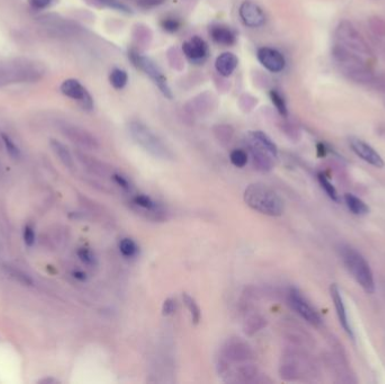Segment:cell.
Listing matches in <instances>:
<instances>
[{
  "label": "cell",
  "instance_id": "16",
  "mask_svg": "<svg viewBox=\"0 0 385 384\" xmlns=\"http://www.w3.org/2000/svg\"><path fill=\"white\" fill-rule=\"evenodd\" d=\"M239 14L244 24L252 28H260L266 22V17L262 8L252 2H244L240 7Z\"/></svg>",
  "mask_w": 385,
  "mask_h": 384
},
{
  "label": "cell",
  "instance_id": "12",
  "mask_svg": "<svg viewBox=\"0 0 385 384\" xmlns=\"http://www.w3.org/2000/svg\"><path fill=\"white\" fill-rule=\"evenodd\" d=\"M344 74L350 82L358 84H370L374 80V74L364 64L362 60H358L352 64L342 66Z\"/></svg>",
  "mask_w": 385,
  "mask_h": 384
},
{
  "label": "cell",
  "instance_id": "40",
  "mask_svg": "<svg viewBox=\"0 0 385 384\" xmlns=\"http://www.w3.org/2000/svg\"><path fill=\"white\" fill-rule=\"evenodd\" d=\"M24 241L26 246L28 247H32V246L35 244V232L34 229L30 226H25L24 229Z\"/></svg>",
  "mask_w": 385,
  "mask_h": 384
},
{
  "label": "cell",
  "instance_id": "5",
  "mask_svg": "<svg viewBox=\"0 0 385 384\" xmlns=\"http://www.w3.org/2000/svg\"><path fill=\"white\" fill-rule=\"evenodd\" d=\"M130 59H131L133 66L144 72L146 76L154 80V82L158 86V88L164 94V97H167L168 100H172V92L170 89L169 84L167 82V79L162 74V71L160 70L158 66L156 64L154 60H151L150 58H148L136 51L130 52Z\"/></svg>",
  "mask_w": 385,
  "mask_h": 384
},
{
  "label": "cell",
  "instance_id": "15",
  "mask_svg": "<svg viewBox=\"0 0 385 384\" xmlns=\"http://www.w3.org/2000/svg\"><path fill=\"white\" fill-rule=\"evenodd\" d=\"M182 51L190 61L194 64H202L208 56V46L202 38L194 36L184 43Z\"/></svg>",
  "mask_w": 385,
  "mask_h": 384
},
{
  "label": "cell",
  "instance_id": "21",
  "mask_svg": "<svg viewBox=\"0 0 385 384\" xmlns=\"http://www.w3.org/2000/svg\"><path fill=\"white\" fill-rule=\"evenodd\" d=\"M211 36L220 46H231L236 43V34L226 26H214L211 30Z\"/></svg>",
  "mask_w": 385,
  "mask_h": 384
},
{
  "label": "cell",
  "instance_id": "11",
  "mask_svg": "<svg viewBox=\"0 0 385 384\" xmlns=\"http://www.w3.org/2000/svg\"><path fill=\"white\" fill-rule=\"evenodd\" d=\"M249 139V138H248ZM248 148L250 157L252 160L254 167L258 172H270L274 168V156L270 151H267L264 146H262L256 141L249 139Z\"/></svg>",
  "mask_w": 385,
  "mask_h": 384
},
{
  "label": "cell",
  "instance_id": "22",
  "mask_svg": "<svg viewBox=\"0 0 385 384\" xmlns=\"http://www.w3.org/2000/svg\"><path fill=\"white\" fill-rule=\"evenodd\" d=\"M51 148L54 151L56 157L60 159V162L64 164L66 168L70 169V170H74L76 168L74 159L72 154H71L70 150L68 149V146L61 144V142L58 140H51Z\"/></svg>",
  "mask_w": 385,
  "mask_h": 384
},
{
  "label": "cell",
  "instance_id": "30",
  "mask_svg": "<svg viewBox=\"0 0 385 384\" xmlns=\"http://www.w3.org/2000/svg\"><path fill=\"white\" fill-rule=\"evenodd\" d=\"M368 26L374 35L385 38V20L378 16H373L368 20Z\"/></svg>",
  "mask_w": 385,
  "mask_h": 384
},
{
  "label": "cell",
  "instance_id": "37",
  "mask_svg": "<svg viewBox=\"0 0 385 384\" xmlns=\"http://www.w3.org/2000/svg\"><path fill=\"white\" fill-rule=\"evenodd\" d=\"M112 180L114 182L115 185H118L120 188H122L124 192H126V193H131L132 184L126 176L122 175L120 172H115L113 174V176H112Z\"/></svg>",
  "mask_w": 385,
  "mask_h": 384
},
{
  "label": "cell",
  "instance_id": "31",
  "mask_svg": "<svg viewBox=\"0 0 385 384\" xmlns=\"http://www.w3.org/2000/svg\"><path fill=\"white\" fill-rule=\"evenodd\" d=\"M230 160H231V164H234V167L244 168L247 166L249 156H248V152H246L244 150L238 149V150L232 151L230 154Z\"/></svg>",
  "mask_w": 385,
  "mask_h": 384
},
{
  "label": "cell",
  "instance_id": "8",
  "mask_svg": "<svg viewBox=\"0 0 385 384\" xmlns=\"http://www.w3.org/2000/svg\"><path fill=\"white\" fill-rule=\"evenodd\" d=\"M60 130L66 139L84 149L97 150L100 148V142L96 139V136L82 128L69 123H62L60 125Z\"/></svg>",
  "mask_w": 385,
  "mask_h": 384
},
{
  "label": "cell",
  "instance_id": "29",
  "mask_svg": "<svg viewBox=\"0 0 385 384\" xmlns=\"http://www.w3.org/2000/svg\"><path fill=\"white\" fill-rule=\"evenodd\" d=\"M318 180H319V182L322 188H324V190L326 192V194L329 196V198L334 200V202H339V195H338V192L337 190H336V187L331 184L330 180L326 178L324 174H319V176H318Z\"/></svg>",
  "mask_w": 385,
  "mask_h": 384
},
{
  "label": "cell",
  "instance_id": "20",
  "mask_svg": "<svg viewBox=\"0 0 385 384\" xmlns=\"http://www.w3.org/2000/svg\"><path fill=\"white\" fill-rule=\"evenodd\" d=\"M267 327V319L265 316L254 314L249 316L244 322V332L247 334L248 337H252L254 334L260 332L262 329Z\"/></svg>",
  "mask_w": 385,
  "mask_h": 384
},
{
  "label": "cell",
  "instance_id": "1",
  "mask_svg": "<svg viewBox=\"0 0 385 384\" xmlns=\"http://www.w3.org/2000/svg\"><path fill=\"white\" fill-rule=\"evenodd\" d=\"M244 202L248 206L267 216H280L284 213V202L276 192L264 184H252L244 192Z\"/></svg>",
  "mask_w": 385,
  "mask_h": 384
},
{
  "label": "cell",
  "instance_id": "41",
  "mask_svg": "<svg viewBox=\"0 0 385 384\" xmlns=\"http://www.w3.org/2000/svg\"><path fill=\"white\" fill-rule=\"evenodd\" d=\"M166 0H138V4L143 10H150V8H154L161 5Z\"/></svg>",
  "mask_w": 385,
  "mask_h": 384
},
{
  "label": "cell",
  "instance_id": "9",
  "mask_svg": "<svg viewBox=\"0 0 385 384\" xmlns=\"http://www.w3.org/2000/svg\"><path fill=\"white\" fill-rule=\"evenodd\" d=\"M133 208L138 213L143 214L146 218L154 221H164L166 218L164 208L150 196L144 194H138L133 196L131 200Z\"/></svg>",
  "mask_w": 385,
  "mask_h": 384
},
{
  "label": "cell",
  "instance_id": "43",
  "mask_svg": "<svg viewBox=\"0 0 385 384\" xmlns=\"http://www.w3.org/2000/svg\"><path fill=\"white\" fill-rule=\"evenodd\" d=\"M30 2L32 4V6L36 8V10H44V8L51 5L53 0H30Z\"/></svg>",
  "mask_w": 385,
  "mask_h": 384
},
{
  "label": "cell",
  "instance_id": "36",
  "mask_svg": "<svg viewBox=\"0 0 385 384\" xmlns=\"http://www.w3.org/2000/svg\"><path fill=\"white\" fill-rule=\"evenodd\" d=\"M2 139L4 144H5V146H6V150H7L8 154H10V157L14 159V160H18L20 158L22 154H20V148L16 146L15 142L12 141L10 138L8 136H6V134H2Z\"/></svg>",
  "mask_w": 385,
  "mask_h": 384
},
{
  "label": "cell",
  "instance_id": "3",
  "mask_svg": "<svg viewBox=\"0 0 385 384\" xmlns=\"http://www.w3.org/2000/svg\"><path fill=\"white\" fill-rule=\"evenodd\" d=\"M128 132L136 144L154 156V158L161 160H172L174 154L167 144L151 130L149 126L142 122L133 120L128 124Z\"/></svg>",
  "mask_w": 385,
  "mask_h": 384
},
{
  "label": "cell",
  "instance_id": "34",
  "mask_svg": "<svg viewBox=\"0 0 385 384\" xmlns=\"http://www.w3.org/2000/svg\"><path fill=\"white\" fill-rule=\"evenodd\" d=\"M78 257L79 260H82L84 265H87L89 267H94L97 265V257L96 254L92 252L90 249L88 248H80L78 250Z\"/></svg>",
  "mask_w": 385,
  "mask_h": 384
},
{
  "label": "cell",
  "instance_id": "2",
  "mask_svg": "<svg viewBox=\"0 0 385 384\" xmlns=\"http://www.w3.org/2000/svg\"><path fill=\"white\" fill-rule=\"evenodd\" d=\"M339 252L344 265L346 266L347 270L352 276L354 280L360 285L366 293H375L376 285L373 272H372L368 262L362 257V254L350 246L346 244H342Z\"/></svg>",
  "mask_w": 385,
  "mask_h": 384
},
{
  "label": "cell",
  "instance_id": "33",
  "mask_svg": "<svg viewBox=\"0 0 385 384\" xmlns=\"http://www.w3.org/2000/svg\"><path fill=\"white\" fill-rule=\"evenodd\" d=\"M270 98H272V104H274L276 107V110H278V113L282 116H288V105H286V102L284 100V97L282 96L278 92L272 90L270 92Z\"/></svg>",
  "mask_w": 385,
  "mask_h": 384
},
{
  "label": "cell",
  "instance_id": "4",
  "mask_svg": "<svg viewBox=\"0 0 385 384\" xmlns=\"http://www.w3.org/2000/svg\"><path fill=\"white\" fill-rule=\"evenodd\" d=\"M254 354L252 346L239 337H232L223 344L218 363L229 366L254 362Z\"/></svg>",
  "mask_w": 385,
  "mask_h": 384
},
{
  "label": "cell",
  "instance_id": "27",
  "mask_svg": "<svg viewBox=\"0 0 385 384\" xmlns=\"http://www.w3.org/2000/svg\"><path fill=\"white\" fill-rule=\"evenodd\" d=\"M120 252L125 258H134L138 254L136 242L130 238H124L120 241Z\"/></svg>",
  "mask_w": 385,
  "mask_h": 384
},
{
  "label": "cell",
  "instance_id": "35",
  "mask_svg": "<svg viewBox=\"0 0 385 384\" xmlns=\"http://www.w3.org/2000/svg\"><path fill=\"white\" fill-rule=\"evenodd\" d=\"M216 136L221 144H230L232 138H234V130H232L231 126L221 125V126H216Z\"/></svg>",
  "mask_w": 385,
  "mask_h": 384
},
{
  "label": "cell",
  "instance_id": "25",
  "mask_svg": "<svg viewBox=\"0 0 385 384\" xmlns=\"http://www.w3.org/2000/svg\"><path fill=\"white\" fill-rule=\"evenodd\" d=\"M249 139L256 141L257 144L264 146V148H265L267 151H270V152L274 156L275 158L277 157V154H278V149H277L276 144L272 141L270 138L268 136L267 134H265L264 132H260V131L250 132L249 133Z\"/></svg>",
  "mask_w": 385,
  "mask_h": 384
},
{
  "label": "cell",
  "instance_id": "24",
  "mask_svg": "<svg viewBox=\"0 0 385 384\" xmlns=\"http://www.w3.org/2000/svg\"><path fill=\"white\" fill-rule=\"evenodd\" d=\"M4 270H5V273L8 276H10L12 280H16V282H18L22 285H24V286H32L34 284V280L28 274H26L25 272L17 268L15 266L4 265Z\"/></svg>",
  "mask_w": 385,
  "mask_h": 384
},
{
  "label": "cell",
  "instance_id": "45",
  "mask_svg": "<svg viewBox=\"0 0 385 384\" xmlns=\"http://www.w3.org/2000/svg\"><path fill=\"white\" fill-rule=\"evenodd\" d=\"M318 154H319V157H324V156L326 154V146L324 144H318Z\"/></svg>",
  "mask_w": 385,
  "mask_h": 384
},
{
  "label": "cell",
  "instance_id": "23",
  "mask_svg": "<svg viewBox=\"0 0 385 384\" xmlns=\"http://www.w3.org/2000/svg\"><path fill=\"white\" fill-rule=\"evenodd\" d=\"M344 202H346L349 211H352L355 216H366L370 212V208L367 206L364 200L358 198L352 194L344 195Z\"/></svg>",
  "mask_w": 385,
  "mask_h": 384
},
{
  "label": "cell",
  "instance_id": "28",
  "mask_svg": "<svg viewBox=\"0 0 385 384\" xmlns=\"http://www.w3.org/2000/svg\"><path fill=\"white\" fill-rule=\"evenodd\" d=\"M110 82L115 89H123L128 82V72L122 69H114L110 72Z\"/></svg>",
  "mask_w": 385,
  "mask_h": 384
},
{
  "label": "cell",
  "instance_id": "42",
  "mask_svg": "<svg viewBox=\"0 0 385 384\" xmlns=\"http://www.w3.org/2000/svg\"><path fill=\"white\" fill-rule=\"evenodd\" d=\"M370 86H373L375 90L385 94V76H378V77H374V80L372 82Z\"/></svg>",
  "mask_w": 385,
  "mask_h": 384
},
{
  "label": "cell",
  "instance_id": "18",
  "mask_svg": "<svg viewBox=\"0 0 385 384\" xmlns=\"http://www.w3.org/2000/svg\"><path fill=\"white\" fill-rule=\"evenodd\" d=\"M330 293H331V298H332V301H334V308H336V311H337V316H338V319H339L340 324L342 326V328L344 329V332H346L352 338H354L352 330L350 324H349V321H348L346 308H344L342 296V294H340V290L337 286V284L331 285Z\"/></svg>",
  "mask_w": 385,
  "mask_h": 384
},
{
  "label": "cell",
  "instance_id": "44",
  "mask_svg": "<svg viewBox=\"0 0 385 384\" xmlns=\"http://www.w3.org/2000/svg\"><path fill=\"white\" fill-rule=\"evenodd\" d=\"M74 278H77L78 280H82V282H84V280H87V275H86V273H84V272L76 270V272H74Z\"/></svg>",
  "mask_w": 385,
  "mask_h": 384
},
{
  "label": "cell",
  "instance_id": "17",
  "mask_svg": "<svg viewBox=\"0 0 385 384\" xmlns=\"http://www.w3.org/2000/svg\"><path fill=\"white\" fill-rule=\"evenodd\" d=\"M77 157L79 159L80 164H82L84 169L88 172H90L92 175H95L97 177H102V178H106V177H110L113 176V169L105 162H100L96 158H92L90 156H87L82 152H77Z\"/></svg>",
  "mask_w": 385,
  "mask_h": 384
},
{
  "label": "cell",
  "instance_id": "26",
  "mask_svg": "<svg viewBox=\"0 0 385 384\" xmlns=\"http://www.w3.org/2000/svg\"><path fill=\"white\" fill-rule=\"evenodd\" d=\"M182 301H184V304L186 306L187 310L190 311L192 321L195 324H198L200 321V316H202V314H200V309L198 303H196L195 298H192L190 294L184 293L182 294Z\"/></svg>",
  "mask_w": 385,
  "mask_h": 384
},
{
  "label": "cell",
  "instance_id": "6",
  "mask_svg": "<svg viewBox=\"0 0 385 384\" xmlns=\"http://www.w3.org/2000/svg\"><path fill=\"white\" fill-rule=\"evenodd\" d=\"M336 36H337L340 44H342L344 46H346L352 52L360 53L362 56L372 54L368 44L350 22L342 20L338 25L337 30H336Z\"/></svg>",
  "mask_w": 385,
  "mask_h": 384
},
{
  "label": "cell",
  "instance_id": "39",
  "mask_svg": "<svg viewBox=\"0 0 385 384\" xmlns=\"http://www.w3.org/2000/svg\"><path fill=\"white\" fill-rule=\"evenodd\" d=\"M176 309H177V304H176V301H174V298H167V300L164 302V306H162L164 316L174 314V312H176Z\"/></svg>",
  "mask_w": 385,
  "mask_h": 384
},
{
  "label": "cell",
  "instance_id": "32",
  "mask_svg": "<svg viewBox=\"0 0 385 384\" xmlns=\"http://www.w3.org/2000/svg\"><path fill=\"white\" fill-rule=\"evenodd\" d=\"M95 2L102 7L110 8V10L126 12V14L132 12L131 8H128L126 5H124V4L122 2H120V0H95Z\"/></svg>",
  "mask_w": 385,
  "mask_h": 384
},
{
  "label": "cell",
  "instance_id": "13",
  "mask_svg": "<svg viewBox=\"0 0 385 384\" xmlns=\"http://www.w3.org/2000/svg\"><path fill=\"white\" fill-rule=\"evenodd\" d=\"M257 58L260 64L270 72H282L286 66V60L280 51L272 48H262L258 50Z\"/></svg>",
  "mask_w": 385,
  "mask_h": 384
},
{
  "label": "cell",
  "instance_id": "10",
  "mask_svg": "<svg viewBox=\"0 0 385 384\" xmlns=\"http://www.w3.org/2000/svg\"><path fill=\"white\" fill-rule=\"evenodd\" d=\"M60 89L64 96L78 102L84 110H92L94 108V100L90 94L77 79L66 80L62 82Z\"/></svg>",
  "mask_w": 385,
  "mask_h": 384
},
{
  "label": "cell",
  "instance_id": "14",
  "mask_svg": "<svg viewBox=\"0 0 385 384\" xmlns=\"http://www.w3.org/2000/svg\"><path fill=\"white\" fill-rule=\"evenodd\" d=\"M350 146L354 152L367 164L380 169L385 166V162L383 158L380 157V154L374 148H372L370 144H367L366 142L360 139H352Z\"/></svg>",
  "mask_w": 385,
  "mask_h": 384
},
{
  "label": "cell",
  "instance_id": "38",
  "mask_svg": "<svg viewBox=\"0 0 385 384\" xmlns=\"http://www.w3.org/2000/svg\"><path fill=\"white\" fill-rule=\"evenodd\" d=\"M161 26H162V28L166 30V32L168 33H174L177 32V30L180 28V22L174 20V18H167V20H164L162 22H161Z\"/></svg>",
  "mask_w": 385,
  "mask_h": 384
},
{
  "label": "cell",
  "instance_id": "7",
  "mask_svg": "<svg viewBox=\"0 0 385 384\" xmlns=\"http://www.w3.org/2000/svg\"><path fill=\"white\" fill-rule=\"evenodd\" d=\"M288 306L292 308L294 312L301 316L303 320H306L308 324H310L314 327H318L322 324V319L316 310L310 303L306 301V298L302 296V293L298 291L296 288H290L288 296Z\"/></svg>",
  "mask_w": 385,
  "mask_h": 384
},
{
  "label": "cell",
  "instance_id": "46",
  "mask_svg": "<svg viewBox=\"0 0 385 384\" xmlns=\"http://www.w3.org/2000/svg\"><path fill=\"white\" fill-rule=\"evenodd\" d=\"M56 28H61V26L60 25H56ZM62 28H64V30H69L70 28H69V26H62Z\"/></svg>",
  "mask_w": 385,
  "mask_h": 384
},
{
  "label": "cell",
  "instance_id": "19",
  "mask_svg": "<svg viewBox=\"0 0 385 384\" xmlns=\"http://www.w3.org/2000/svg\"><path fill=\"white\" fill-rule=\"evenodd\" d=\"M238 64L239 59L231 52L223 53L216 61V71L223 77H230L234 72L236 69L238 68Z\"/></svg>",
  "mask_w": 385,
  "mask_h": 384
}]
</instances>
